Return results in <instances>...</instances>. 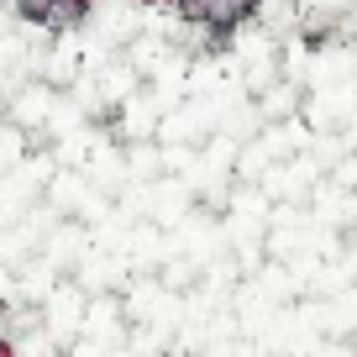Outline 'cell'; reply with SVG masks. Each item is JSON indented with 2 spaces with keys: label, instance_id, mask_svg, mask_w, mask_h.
<instances>
[{
  "label": "cell",
  "instance_id": "277c9868",
  "mask_svg": "<svg viewBox=\"0 0 357 357\" xmlns=\"http://www.w3.org/2000/svg\"><path fill=\"white\" fill-rule=\"evenodd\" d=\"M0 357H16V347H11V342H0Z\"/></svg>",
  "mask_w": 357,
  "mask_h": 357
},
{
  "label": "cell",
  "instance_id": "5b68a950",
  "mask_svg": "<svg viewBox=\"0 0 357 357\" xmlns=\"http://www.w3.org/2000/svg\"><path fill=\"white\" fill-rule=\"evenodd\" d=\"M147 6H158V0H147Z\"/></svg>",
  "mask_w": 357,
  "mask_h": 357
},
{
  "label": "cell",
  "instance_id": "7a4b0ae2",
  "mask_svg": "<svg viewBox=\"0 0 357 357\" xmlns=\"http://www.w3.org/2000/svg\"><path fill=\"white\" fill-rule=\"evenodd\" d=\"M79 16H84V6H79V0H53V6L43 11V26L63 32V26H74V22H79Z\"/></svg>",
  "mask_w": 357,
  "mask_h": 357
},
{
  "label": "cell",
  "instance_id": "6da1fadb",
  "mask_svg": "<svg viewBox=\"0 0 357 357\" xmlns=\"http://www.w3.org/2000/svg\"><path fill=\"white\" fill-rule=\"evenodd\" d=\"M257 0H211L205 6V26H215V32H226V26H236L247 11H252Z\"/></svg>",
  "mask_w": 357,
  "mask_h": 357
},
{
  "label": "cell",
  "instance_id": "3957f363",
  "mask_svg": "<svg viewBox=\"0 0 357 357\" xmlns=\"http://www.w3.org/2000/svg\"><path fill=\"white\" fill-rule=\"evenodd\" d=\"M16 6H22V16H32V22H43V11H47V6H53V0H16Z\"/></svg>",
  "mask_w": 357,
  "mask_h": 357
}]
</instances>
